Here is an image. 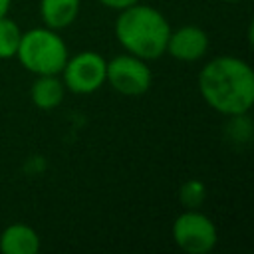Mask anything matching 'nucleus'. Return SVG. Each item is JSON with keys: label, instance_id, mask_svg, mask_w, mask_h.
Here are the masks:
<instances>
[{"label": "nucleus", "instance_id": "1", "mask_svg": "<svg viewBox=\"0 0 254 254\" xmlns=\"http://www.w3.org/2000/svg\"><path fill=\"white\" fill-rule=\"evenodd\" d=\"M198 93L224 117H244L254 105V69L236 56H218L198 71Z\"/></svg>", "mask_w": 254, "mask_h": 254}, {"label": "nucleus", "instance_id": "2", "mask_svg": "<svg viewBox=\"0 0 254 254\" xmlns=\"http://www.w3.org/2000/svg\"><path fill=\"white\" fill-rule=\"evenodd\" d=\"M171 30L173 28L163 12L141 2L119 10L115 20V38L121 48L145 62L165 54Z\"/></svg>", "mask_w": 254, "mask_h": 254}, {"label": "nucleus", "instance_id": "3", "mask_svg": "<svg viewBox=\"0 0 254 254\" xmlns=\"http://www.w3.org/2000/svg\"><path fill=\"white\" fill-rule=\"evenodd\" d=\"M16 58L34 75H60L69 52L58 30L40 26L22 32Z\"/></svg>", "mask_w": 254, "mask_h": 254}, {"label": "nucleus", "instance_id": "4", "mask_svg": "<svg viewBox=\"0 0 254 254\" xmlns=\"http://www.w3.org/2000/svg\"><path fill=\"white\" fill-rule=\"evenodd\" d=\"M175 244L187 254H208L218 242V230L210 216L196 208L181 212L171 228Z\"/></svg>", "mask_w": 254, "mask_h": 254}, {"label": "nucleus", "instance_id": "5", "mask_svg": "<svg viewBox=\"0 0 254 254\" xmlns=\"http://www.w3.org/2000/svg\"><path fill=\"white\" fill-rule=\"evenodd\" d=\"M105 83H109L111 89L121 95L139 97L149 91L153 83V71L145 60L125 52L107 60Z\"/></svg>", "mask_w": 254, "mask_h": 254}, {"label": "nucleus", "instance_id": "6", "mask_svg": "<svg viewBox=\"0 0 254 254\" xmlns=\"http://www.w3.org/2000/svg\"><path fill=\"white\" fill-rule=\"evenodd\" d=\"M105 69H107V60L97 52L85 50L67 58L60 73L67 91L75 95H89L95 93L105 83Z\"/></svg>", "mask_w": 254, "mask_h": 254}, {"label": "nucleus", "instance_id": "7", "mask_svg": "<svg viewBox=\"0 0 254 254\" xmlns=\"http://www.w3.org/2000/svg\"><path fill=\"white\" fill-rule=\"evenodd\" d=\"M208 50V36L200 26H181L177 30H171L167 40V50L171 58L179 62H198L206 56Z\"/></svg>", "mask_w": 254, "mask_h": 254}, {"label": "nucleus", "instance_id": "8", "mask_svg": "<svg viewBox=\"0 0 254 254\" xmlns=\"http://www.w3.org/2000/svg\"><path fill=\"white\" fill-rule=\"evenodd\" d=\"M40 246L38 232L24 222L8 224L0 234V250L4 254H38Z\"/></svg>", "mask_w": 254, "mask_h": 254}, {"label": "nucleus", "instance_id": "9", "mask_svg": "<svg viewBox=\"0 0 254 254\" xmlns=\"http://www.w3.org/2000/svg\"><path fill=\"white\" fill-rule=\"evenodd\" d=\"M79 8L81 0H40V18L46 28L64 30L75 22Z\"/></svg>", "mask_w": 254, "mask_h": 254}, {"label": "nucleus", "instance_id": "10", "mask_svg": "<svg viewBox=\"0 0 254 254\" xmlns=\"http://www.w3.org/2000/svg\"><path fill=\"white\" fill-rule=\"evenodd\" d=\"M65 85L60 75H36L30 85V99L38 109H54L64 101Z\"/></svg>", "mask_w": 254, "mask_h": 254}, {"label": "nucleus", "instance_id": "11", "mask_svg": "<svg viewBox=\"0 0 254 254\" xmlns=\"http://www.w3.org/2000/svg\"><path fill=\"white\" fill-rule=\"evenodd\" d=\"M20 38H22L20 26L12 18L2 16L0 18V60L16 58V52H18V46H20Z\"/></svg>", "mask_w": 254, "mask_h": 254}, {"label": "nucleus", "instance_id": "12", "mask_svg": "<svg viewBox=\"0 0 254 254\" xmlns=\"http://www.w3.org/2000/svg\"><path fill=\"white\" fill-rule=\"evenodd\" d=\"M179 198H181V202H183L185 208H198L204 202V198H206V187H204V183L198 181V179L187 181L181 187V190H179Z\"/></svg>", "mask_w": 254, "mask_h": 254}, {"label": "nucleus", "instance_id": "13", "mask_svg": "<svg viewBox=\"0 0 254 254\" xmlns=\"http://www.w3.org/2000/svg\"><path fill=\"white\" fill-rule=\"evenodd\" d=\"M99 4H103L105 8H111V10H123V8H129V6H133V4H137V2H141V0H97Z\"/></svg>", "mask_w": 254, "mask_h": 254}, {"label": "nucleus", "instance_id": "14", "mask_svg": "<svg viewBox=\"0 0 254 254\" xmlns=\"http://www.w3.org/2000/svg\"><path fill=\"white\" fill-rule=\"evenodd\" d=\"M10 6H12V0H0V18L2 16H8Z\"/></svg>", "mask_w": 254, "mask_h": 254}, {"label": "nucleus", "instance_id": "15", "mask_svg": "<svg viewBox=\"0 0 254 254\" xmlns=\"http://www.w3.org/2000/svg\"><path fill=\"white\" fill-rule=\"evenodd\" d=\"M224 2H228V4H234V2H240V0H224Z\"/></svg>", "mask_w": 254, "mask_h": 254}]
</instances>
